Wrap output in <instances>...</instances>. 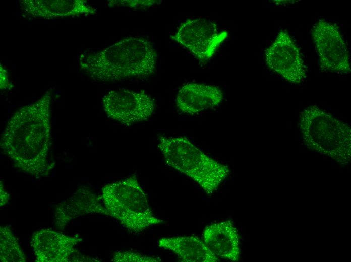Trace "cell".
Returning a JSON list of instances; mask_svg holds the SVG:
<instances>
[{"instance_id": "cell-1", "label": "cell", "mask_w": 351, "mask_h": 262, "mask_svg": "<svg viewBox=\"0 0 351 262\" xmlns=\"http://www.w3.org/2000/svg\"><path fill=\"white\" fill-rule=\"evenodd\" d=\"M52 94L47 90L34 103L19 108L1 138L3 152L17 168L36 178L49 175L55 165L49 158Z\"/></svg>"}, {"instance_id": "cell-2", "label": "cell", "mask_w": 351, "mask_h": 262, "mask_svg": "<svg viewBox=\"0 0 351 262\" xmlns=\"http://www.w3.org/2000/svg\"><path fill=\"white\" fill-rule=\"evenodd\" d=\"M157 57L150 41L130 37L101 51L80 55L79 65L94 80L117 81L149 77L155 70Z\"/></svg>"}, {"instance_id": "cell-3", "label": "cell", "mask_w": 351, "mask_h": 262, "mask_svg": "<svg viewBox=\"0 0 351 262\" xmlns=\"http://www.w3.org/2000/svg\"><path fill=\"white\" fill-rule=\"evenodd\" d=\"M158 148L169 166L192 179L208 195L230 173L228 166L207 155L185 136H159Z\"/></svg>"}, {"instance_id": "cell-4", "label": "cell", "mask_w": 351, "mask_h": 262, "mask_svg": "<svg viewBox=\"0 0 351 262\" xmlns=\"http://www.w3.org/2000/svg\"><path fill=\"white\" fill-rule=\"evenodd\" d=\"M298 127L305 146L327 155L340 162L350 157L351 129L349 126L316 105L308 106L300 113Z\"/></svg>"}, {"instance_id": "cell-5", "label": "cell", "mask_w": 351, "mask_h": 262, "mask_svg": "<svg viewBox=\"0 0 351 262\" xmlns=\"http://www.w3.org/2000/svg\"><path fill=\"white\" fill-rule=\"evenodd\" d=\"M102 199L108 215L130 232H142L163 222L153 213L146 194L135 176L104 186Z\"/></svg>"}, {"instance_id": "cell-6", "label": "cell", "mask_w": 351, "mask_h": 262, "mask_svg": "<svg viewBox=\"0 0 351 262\" xmlns=\"http://www.w3.org/2000/svg\"><path fill=\"white\" fill-rule=\"evenodd\" d=\"M311 34L321 70L349 74V53L338 27L325 19H319L313 25Z\"/></svg>"}, {"instance_id": "cell-7", "label": "cell", "mask_w": 351, "mask_h": 262, "mask_svg": "<svg viewBox=\"0 0 351 262\" xmlns=\"http://www.w3.org/2000/svg\"><path fill=\"white\" fill-rule=\"evenodd\" d=\"M102 103L109 118L126 126L147 120L155 107L154 100L145 91L125 88L109 91Z\"/></svg>"}, {"instance_id": "cell-8", "label": "cell", "mask_w": 351, "mask_h": 262, "mask_svg": "<svg viewBox=\"0 0 351 262\" xmlns=\"http://www.w3.org/2000/svg\"><path fill=\"white\" fill-rule=\"evenodd\" d=\"M227 36L217 25L203 18L188 19L182 23L172 39L187 49L200 61L209 60Z\"/></svg>"}, {"instance_id": "cell-9", "label": "cell", "mask_w": 351, "mask_h": 262, "mask_svg": "<svg viewBox=\"0 0 351 262\" xmlns=\"http://www.w3.org/2000/svg\"><path fill=\"white\" fill-rule=\"evenodd\" d=\"M265 60L270 70L290 83L300 84L306 77L307 68L300 50L285 30H281L266 49Z\"/></svg>"}, {"instance_id": "cell-10", "label": "cell", "mask_w": 351, "mask_h": 262, "mask_svg": "<svg viewBox=\"0 0 351 262\" xmlns=\"http://www.w3.org/2000/svg\"><path fill=\"white\" fill-rule=\"evenodd\" d=\"M82 241L78 237H70L49 229H41L34 232L31 246L38 262L97 261L83 255L75 256L79 252L74 246Z\"/></svg>"}, {"instance_id": "cell-11", "label": "cell", "mask_w": 351, "mask_h": 262, "mask_svg": "<svg viewBox=\"0 0 351 262\" xmlns=\"http://www.w3.org/2000/svg\"><path fill=\"white\" fill-rule=\"evenodd\" d=\"M223 93L218 86L187 83L179 90L176 96L178 109L187 114H196L219 105Z\"/></svg>"}, {"instance_id": "cell-12", "label": "cell", "mask_w": 351, "mask_h": 262, "mask_svg": "<svg viewBox=\"0 0 351 262\" xmlns=\"http://www.w3.org/2000/svg\"><path fill=\"white\" fill-rule=\"evenodd\" d=\"M202 237L208 248L220 259L239 260V234L231 220L216 222L206 226L203 230Z\"/></svg>"}, {"instance_id": "cell-13", "label": "cell", "mask_w": 351, "mask_h": 262, "mask_svg": "<svg viewBox=\"0 0 351 262\" xmlns=\"http://www.w3.org/2000/svg\"><path fill=\"white\" fill-rule=\"evenodd\" d=\"M19 4L28 14L46 19L96 13L84 0H20Z\"/></svg>"}, {"instance_id": "cell-14", "label": "cell", "mask_w": 351, "mask_h": 262, "mask_svg": "<svg viewBox=\"0 0 351 262\" xmlns=\"http://www.w3.org/2000/svg\"><path fill=\"white\" fill-rule=\"evenodd\" d=\"M89 213L108 215L95 193L86 187L79 189L71 197L60 203L55 210V223L62 228L70 220Z\"/></svg>"}, {"instance_id": "cell-15", "label": "cell", "mask_w": 351, "mask_h": 262, "mask_svg": "<svg viewBox=\"0 0 351 262\" xmlns=\"http://www.w3.org/2000/svg\"><path fill=\"white\" fill-rule=\"evenodd\" d=\"M158 246L174 253L183 262H217V257L203 239L196 236H174L160 238Z\"/></svg>"}, {"instance_id": "cell-16", "label": "cell", "mask_w": 351, "mask_h": 262, "mask_svg": "<svg viewBox=\"0 0 351 262\" xmlns=\"http://www.w3.org/2000/svg\"><path fill=\"white\" fill-rule=\"evenodd\" d=\"M0 259L3 262H25L26 257L8 226L0 228Z\"/></svg>"}, {"instance_id": "cell-17", "label": "cell", "mask_w": 351, "mask_h": 262, "mask_svg": "<svg viewBox=\"0 0 351 262\" xmlns=\"http://www.w3.org/2000/svg\"><path fill=\"white\" fill-rule=\"evenodd\" d=\"M112 261L116 262H159L158 257L151 256L130 251H119L114 253Z\"/></svg>"}, {"instance_id": "cell-18", "label": "cell", "mask_w": 351, "mask_h": 262, "mask_svg": "<svg viewBox=\"0 0 351 262\" xmlns=\"http://www.w3.org/2000/svg\"><path fill=\"white\" fill-rule=\"evenodd\" d=\"M114 2L118 4H120L122 6L132 8L150 6L157 3L156 1H118L119 2Z\"/></svg>"}, {"instance_id": "cell-19", "label": "cell", "mask_w": 351, "mask_h": 262, "mask_svg": "<svg viewBox=\"0 0 351 262\" xmlns=\"http://www.w3.org/2000/svg\"><path fill=\"white\" fill-rule=\"evenodd\" d=\"M1 89L4 90L11 88V84L9 81L7 72L1 64Z\"/></svg>"}, {"instance_id": "cell-20", "label": "cell", "mask_w": 351, "mask_h": 262, "mask_svg": "<svg viewBox=\"0 0 351 262\" xmlns=\"http://www.w3.org/2000/svg\"><path fill=\"white\" fill-rule=\"evenodd\" d=\"M2 182L1 183V188H0V206L1 207L5 205L6 204L9 199V195L8 193L6 191V190L4 189L2 185Z\"/></svg>"}]
</instances>
